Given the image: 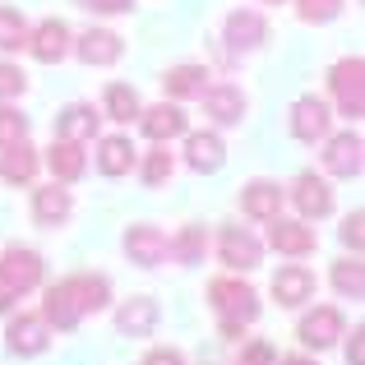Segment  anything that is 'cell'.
Listing matches in <instances>:
<instances>
[{
	"label": "cell",
	"mask_w": 365,
	"mask_h": 365,
	"mask_svg": "<svg viewBox=\"0 0 365 365\" xmlns=\"http://www.w3.org/2000/svg\"><path fill=\"white\" fill-rule=\"evenodd\" d=\"M208 305H213V314H217V324H222V338H241L245 333V324H255L259 319V292L245 282V277H213L208 282Z\"/></svg>",
	"instance_id": "6da1fadb"
},
{
	"label": "cell",
	"mask_w": 365,
	"mask_h": 365,
	"mask_svg": "<svg viewBox=\"0 0 365 365\" xmlns=\"http://www.w3.org/2000/svg\"><path fill=\"white\" fill-rule=\"evenodd\" d=\"M42 273H46V264H42V255H37V250L9 245L5 255H0V314L14 310L19 296L37 292V287H42Z\"/></svg>",
	"instance_id": "7a4b0ae2"
},
{
	"label": "cell",
	"mask_w": 365,
	"mask_h": 365,
	"mask_svg": "<svg viewBox=\"0 0 365 365\" xmlns=\"http://www.w3.org/2000/svg\"><path fill=\"white\" fill-rule=\"evenodd\" d=\"M329 88H333V102H338V116H347V120L365 116V61L361 56H342L333 65Z\"/></svg>",
	"instance_id": "3957f363"
},
{
	"label": "cell",
	"mask_w": 365,
	"mask_h": 365,
	"mask_svg": "<svg viewBox=\"0 0 365 365\" xmlns=\"http://www.w3.org/2000/svg\"><path fill=\"white\" fill-rule=\"evenodd\" d=\"M70 42H74V28L65 24V19H42L37 28H28V46L24 51L33 56L37 65H61L65 56H70Z\"/></svg>",
	"instance_id": "277c9868"
},
{
	"label": "cell",
	"mask_w": 365,
	"mask_h": 365,
	"mask_svg": "<svg viewBox=\"0 0 365 365\" xmlns=\"http://www.w3.org/2000/svg\"><path fill=\"white\" fill-rule=\"evenodd\" d=\"M361 167H365V139L356 130H338L324 139V171L329 176L351 180V176H361Z\"/></svg>",
	"instance_id": "5b68a950"
},
{
	"label": "cell",
	"mask_w": 365,
	"mask_h": 365,
	"mask_svg": "<svg viewBox=\"0 0 365 365\" xmlns=\"http://www.w3.org/2000/svg\"><path fill=\"white\" fill-rule=\"evenodd\" d=\"M70 56H79L88 70H107L125 56V37L111 33V28H88V33H74Z\"/></svg>",
	"instance_id": "8992f818"
},
{
	"label": "cell",
	"mask_w": 365,
	"mask_h": 365,
	"mask_svg": "<svg viewBox=\"0 0 365 365\" xmlns=\"http://www.w3.org/2000/svg\"><path fill=\"white\" fill-rule=\"evenodd\" d=\"M347 324H342V310L338 305H314L310 314H301V324H296V338H301V347L310 351H329L338 338H347Z\"/></svg>",
	"instance_id": "52a82bcc"
},
{
	"label": "cell",
	"mask_w": 365,
	"mask_h": 365,
	"mask_svg": "<svg viewBox=\"0 0 365 365\" xmlns=\"http://www.w3.org/2000/svg\"><path fill=\"white\" fill-rule=\"evenodd\" d=\"M333 130V111L324 98H314V93H305V98L292 102V139L301 143H324Z\"/></svg>",
	"instance_id": "ba28073f"
},
{
	"label": "cell",
	"mask_w": 365,
	"mask_h": 365,
	"mask_svg": "<svg viewBox=\"0 0 365 365\" xmlns=\"http://www.w3.org/2000/svg\"><path fill=\"white\" fill-rule=\"evenodd\" d=\"M222 42L232 46V51H259V46L268 42V19L250 5L232 9V14L222 19Z\"/></svg>",
	"instance_id": "9c48e42d"
},
{
	"label": "cell",
	"mask_w": 365,
	"mask_h": 365,
	"mask_svg": "<svg viewBox=\"0 0 365 365\" xmlns=\"http://www.w3.org/2000/svg\"><path fill=\"white\" fill-rule=\"evenodd\" d=\"M292 204L301 213V222H319V217L333 213V185L324 176H314V171H301L292 180Z\"/></svg>",
	"instance_id": "30bf717a"
},
{
	"label": "cell",
	"mask_w": 365,
	"mask_h": 365,
	"mask_svg": "<svg viewBox=\"0 0 365 365\" xmlns=\"http://www.w3.org/2000/svg\"><path fill=\"white\" fill-rule=\"evenodd\" d=\"M42 319H46V329H61V333H74L83 324V305H79V292H74L70 277H65V282H56V287H46Z\"/></svg>",
	"instance_id": "8fae6325"
},
{
	"label": "cell",
	"mask_w": 365,
	"mask_h": 365,
	"mask_svg": "<svg viewBox=\"0 0 365 365\" xmlns=\"http://www.w3.org/2000/svg\"><path fill=\"white\" fill-rule=\"evenodd\" d=\"M268 245L277 250V255H287V259H305V255H314V245H319V236H314V227L310 222H301V217H282L277 213L273 222H268Z\"/></svg>",
	"instance_id": "7c38bea8"
},
{
	"label": "cell",
	"mask_w": 365,
	"mask_h": 365,
	"mask_svg": "<svg viewBox=\"0 0 365 365\" xmlns=\"http://www.w3.org/2000/svg\"><path fill=\"white\" fill-rule=\"evenodd\" d=\"M139 130H143V139H153V143H171L190 130V116H185L180 102H158V107L139 111Z\"/></svg>",
	"instance_id": "4fadbf2b"
},
{
	"label": "cell",
	"mask_w": 365,
	"mask_h": 365,
	"mask_svg": "<svg viewBox=\"0 0 365 365\" xmlns=\"http://www.w3.org/2000/svg\"><path fill=\"white\" fill-rule=\"evenodd\" d=\"M227 162V143L217 130H185V167L199 176H213Z\"/></svg>",
	"instance_id": "5bb4252c"
},
{
	"label": "cell",
	"mask_w": 365,
	"mask_h": 365,
	"mask_svg": "<svg viewBox=\"0 0 365 365\" xmlns=\"http://www.w3.org/2000/svg\"><path fill=\"white\" fill-rule=\"evenodd\" d=\"M46 342H51V329H46L42 314H14L5 324V347L14 356H42Z\"/></svg>",
	"instance_id": "9a60e30c"
},
{
	"label": "cell",
	"mask_w": 365,
	"mask_h": 365,
	"mask_svg": "<svg viewBox=\"0 0 365 365\" xmlns=\"http://www.w3.org/2000/svg\"><path fill=\"white\" fill-rule=\"evenodd\" d=\"M217 259H222L232 273H250V268H259V259H264V245H259L245 227H222V236H217Z\"/></svg>",
	"instance_id": "2e32d148"
},
{
	"label": "cell",
	"mask_w": 365,
	"mask_h": 365,
	"mask_svg": "<svg viewBox=\"0 0 365 365\" xmlns=\"http://www.w3.org/2000/svg\"><path fill=\"white\" fill-rule=\"evenodd\" d=\"M125 255H130V264H139V268H158L162 259H167V236H162V227H153V222H134V227H125Z\"/></svg>",
	"instance_id": "e0dca14e"
},
{
	"label": "cell",
	"mask_w": 365,
	"mask_h": 365,
	"mask_svg": "<svg viewBox=\"0 0 365 365\" xmlns=\"http://www.w3.org/2000/svg\"><path fill=\"white\" fill-rule=\"evenodd\" d=\"M199 102H204V116H213V125H241L245 111H250L245 93L236 83H208L199 93Z\"/></svg>",
	"instance_id": "ac0fdd59"
},
{
	"label": "cell",
	"mask_w": 365,
	"mask_h": 365,
	"mask_svg": "<svg viewBox=\"0 0 365 365\" xmlns=\"http://www.w3.org/2000/svg\"><path fill=\"white\" fill-rule=\"evenodd\" d=\"M268 292H273V301L277 305H287V310H296V305H305L314 296V273L305 264H282L273 273V287H268Z\"/></svg>",
	"instance_id": "d6986e66"
},
{
	"label": "cell",
	"mask_w": 365,
	"mask_h": 365,
	"mask_svg": "<svg viewBox=\"0 0 365 365\" xmlns=\"http://www.w3.org/2000/svg\"><path fill=\"white\" fill-rule=\"evenodd\" d=\"M42 162H46V171H51V180H61V185H74V180H83V171H88V153L74 139H56Z\"/></svg>",
	"instance_id": "ffe728a7"
},
{
	"label": "cell",
	"mask_w": 365,
	"mask_h": 365,
	"mask_svg": "<svg viewBox=\"0 0 365 365\" xmlns=\"http://www.w3.org/2000/svg\"><path fill=\"white\" fill-rule=\"evenodd\" d=\"M282 199L287 190L277 180H250V185H241V213L255 217V222H273L282 213Z\"/></svg>",
	"instance_id": "44dd1931"
},
{
	"label": "cell",
	"mask_w": 365,
	"mask_h": 365,
	"mask_svg": "<svg viewBox=\"0 0 365 365\" xmlns=\"http://www.w3.org/2000/svg\"><path fill=\"white\" fill-rule=\"evenodd\" d=\"M98 171L102 176H130L134 167H139V148H134V139L130 134H107V139H98Z\"/></svg>",
	"instance_id": "7402d4cb"
},
{
	"label": "cell",
	"mask_w": 365,
	"mask_h": 365,
	"mask_svg": "<svg viewBox=\"0 0 365 365\" xmlns=\"http://www.w3.org/2000/svg\"><path fill=\"white\" fill-rule=\"evenodd\" d=\"M70 213H74V195L61 185V180L33 190V217H37V227H65V222H70Z\"/></svg>",
	"instance_id": "603a6c76"
},
{
	"label": "cell",
	"mask_w": 365,
	"mask_h": 365,
	"mask_svg": "<svg viewBox=\"0 0 365 365\" xmlns=\"http://www.w3.org/2000/svg\"><path fill=\"white\" fill-rule=\"evenodd\" d=\"M98 125H102V111L93 107V102H70V107H61V116H56V139L88 143V139H98Z\"/></svg>",
	"instance_id": "cb8c5ba5"
},
{
	"label": "cell",
	"mask_w": 365,
	"mask_h": 365,
	"mask_svg": "<svg viewBox=\"0 0 365 365\" xmlns=\"http://www.w3.org/2000/svg\"><path fill=\"white\" fill-rule=\"evenodd\" d=\"M204 88H208V65H199V61L171 65V70L162 74V93H167L171 102H195Z\"/></svg>",
	"instance_id": "d4e9b609"
},
{
	"label": "cell",
	"mask_w": 365,
	"mask_h": 365,
	"mask_svg": "<svg viewBox=\"0 0 365 365\" xmlns=\"http://www.w3.org/2000/svg\"><path fill=\"white\" fill-rule=\"evenodd\" d=\"M37 167H42V153H37L28 139L0 148V180H5V185H33Z\"/></svg>",
	"instance_id": "484cf974"
},
{
	"label": "cell",
	"mask_w": 365,
	"mask_h": 365,
	"mask_svg": "<svg viewBox=\"0 0 365 365\" xmlns=\"http://www.w3.org/2000/svg\"><path fill=\"white\" fill-rule=\"evenodd\" d=\"M158 301L153 296H130V301L116 310V329L125 333V338H148L153 329H158Z\"/></svg>",
	"instance_id": "4316f807"
},
{
	"label": "cell",
	"mask_w": 365,
	"mask_h": 365,
	"mask_svg": "<svg viewBox=\"0 0 365 365\" xmlns=\"http://www.w3.org/2000/svg\"><path fill=\"white\" fill-rule=\"evenodd\" d=\"M139 111H143V102L130 83H107V93H102V116L116 120V125H130V120H139Z\"/></svg>",
	"instance_id": "83f0119b"
},
{
	"label": "cell",
	"mask_w": 365,
	"mask_h": 365,
	"mask_svg": "<svg viewBox=\"0 0 365 365\" xmlns=\"http://www.w3.org/2000/svg\"><path fill=\"white\" fill-rule=\"evenodd\" d=\"M70 282H74V292H79L83 314H98V310H107V305H111V282L102 273H74Z\"/></svg>",
	"instance_id": "f1b7e54d"
},
{
	"label": "cell",
	"mask_w": 365,
	"mask_h": 365,
	"mask_svg": "<svg viewBox=\"0 0 365 365\" xmlns=\"http://www.w3.org/2000/svg\"><path fill=\"white\" fill-rule=\"evenodd\" d=\"M333 287H338L342 301H361L365 296V264H361V255L333 264Z\"/></svg>",
	"instance_id": "f546056e"
},
{
	"label": "cell",
	"mask_w": 365,
	"mask_h": 365,
	"mask_svg": "<svg viewBox=\"0 0 365 365\" xmlns=\"http://www.w3.org/2000/svg\"><path fill=\"white\" fill-rule=\"evenodd\" d=\"M204 245H208L204 227H180V232L167 241V255L176 259V264H199V259H204Z\"/></svg>",
	"instance_id": "4dcf8cb0"
},
{
	"label": "cell",
	"mask_w": 365,
	"mask_h": 365,
	"mask_svg": "<svg viewBox=\"0 0 365 365\" xmlns=\"http://www.w3.org/2000/svg\"><path fill=\"white\" fill-rule=\"evenodd\" d=\"M171 171H176V158H171V153H167V143H153V153H148V158H143V167H139L143 185H148V190L167 185V180H171Z\"/></svg>",
	"instance_id": "1f68e13d"
},
{
	"label": "cell",
	"mask_w": 365,
	"mask_h": 365,
	"mask_svg": "<svg viewBox=\"0 0 365 365\" xmlns=\"http://www.w3.org/2000/svg\"><path fill=\"white\" fill-rule=\"evenodd\" d=\"M28 46V19L19 9L0 5V51H24Z\"/></svg>",
	"instance_id": "d6a6232c"
},
{
	"label": "cell",
	"mask_w": 365,
	"mask_h": 365,
	"mask_svg": "<svg viewBox=\"0 0 365 365\" xmlns=\"http://www.w3.org/2000/svg\"><path fill=\"white\" fill-rule=\"evenodd\" d=\"M347 9V0H296V19L301 24H333Z\"/></svg>",
	"instance_id": "836d02e7"
},
{
	"label": "cell",
	"mask_w": 365,
	"mask_h": 365,
	"mask_svg": "<svg viewBox=\"0 0 365 365\" xmlns=\"http://www.w3.org/2000/svg\"><path fill=\"white\" fill-rule=\"evenodd\" d=\"M24 139H28V116L19 107H9V102H0V148L24 143Z\"/></svg>",
	"instance_id": "e575fe53"
},
{
	"label": "cell",
	"mask_w": 365,
	"mask_h": 365,
	"mask_svg": "<svg viewBox=\"0 0 365 365\" xmlns=\"http://www.w3.org/2000/svg\"><path fill=\"white\" fill-rule=\"evenodd\" d=\"M24 93H28V74L19 70V65L0 61V102H14V98H24Z\"/></svg>",
	"instance_id": "d590c367"
},
{
	"label": "cell",
	"mask_w": 365,
	"mask_h": 365,
	"mask_svg": "<svg viewBox=\"0 0 365 365\" xmlns=\"http://www.w3.org/2000/svg\"><path fill=\"white\" fill-rule=\"evenodd\" d=\"M361 227H365V213H361V208H356V213H347V217H342V227H338L342 245H347L351 255H361V241H365V232H361Z\"/></svg>",
	"instance_id": "8d00e7d4"
},
{
	"label": "cell",
	"mask_w": 365,
	"mask_h": 365,
	"mask_svg": "<svg viewBox=\"0 0 365 365\" xmlns=\"http://www.w3.org/2000/svg\"><path fill=\"white\" fill-rule=\"evenodd\" d=\"M273 361H277L273 342H264V338H250V342H245V351H241V365H273Z\"/></svg>",
	"instance_id": "74e56055"
},
{
	"label": "cell",
	"mask_w": 365,
	"mask_h": 365,
	"mask_svg": "<svg viewBox=\"0 0 365 365\" xmlns=\"http://www.w3.org/2000/svg\"><path fill=\"white\" fill-rule=\"evenodd\" d=\"M88 14H130L134 0H79Z\"/></svg>",
	"instance_id": "f35d334b"
},
{
	"label": "cell",
	"mask_w": 365,
	"mask_h": 365,
	"mask_svg": "<svg viewBox=\"0 0 365 365\" xmlns=\"http://www.w3.org/2000/svg\"><path fill=\"white\" fill-rule=\"evenodd\" d=\"M143 365H185V356H180L176 347H153L148 356H143Z\"/></svg>",
	"instance_id": "ab89813d"
},
{
	"label": "cell",
	"mask_w": 365,
	"mask_h": 365,
	"mask_svg": "<svg viewBox=\"0 0 365 365\" xmlns=\"http://www.w3.org/2000/svg\"><path fill=\"white\" fill-rule=\"evenodd\" d=\"M361 338H365V333L351 329V342H347V361H351V365H365V342H361Z\"/></svg>",
	"instance_id": "60d3db41"
},
{
	"label": "cell",
	"mask_w": 365,
	"mask_h": 365,
	"mask_svg": "<svg viewBox=\"0 0 365 365\" xmlns=\"http://www.w3.org/2000/svg\"><path fill=\"white\" fill-rule=\"evenodd\" d=\"M273 365H319V361H314V356H277Z\"/></svg>",
	"instance_id": "b9f144b4"
},
{
	"label": "cell",
	"mask_w": 365,
	"mask_h": 365,
	"mask_svg": "<svg viewBox=\"0 0 365 365\" xmlns=\"http://www.w3.org/2000/svg\"><path fill=\"white\" fill-rule=\"evenodd\" d=\"M264 5H287V0H264Z\"/></svg>",
	"instance_id": "7bdbcfd3"
}]
</instances>
